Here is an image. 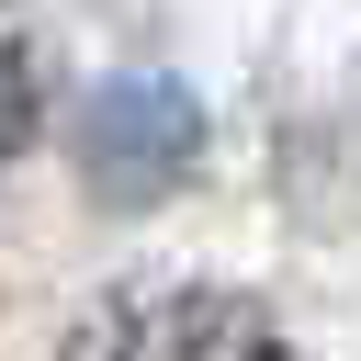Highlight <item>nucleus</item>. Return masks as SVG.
I'll use <instances>...</instances> for the list:
<instances>
[{
  "label": "nucleus",
  "mask_w": 361,
  "mask_h": 361,
  "mask_svg": "<svg viewBox=\"0 0 361 361\" xmlns=\"http://www.w3.org/2000/svg\"><path fill=\"white\" fill-rule=\"evenodd\" d=\"M68 361H305L226 282H124L68 327Z\"/></svg>",
  "instance_id": "f257e3e1"
},
{
  "label": "nucleus",
  "mask_w": 361,
  "mask_h": 361,
  "mask_svg": "<svg viewBox=\"0 0 361 361\" xmlns=\"http://www.w3.org/2000/svg\"><path fill=\"white\" fill-rule=\"evenodd\" d=\"M34 124H45V56H34V34H23V11L0 0V169L34 147Z\"/></svg>",
  "instance_id": "f03ea898"
}]
</instances>
